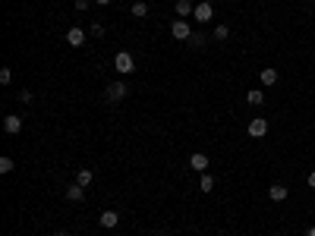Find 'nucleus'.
Masks as SVG:
<instances>
[{
	"mask_svg": "<svg viewBox=\"0 0 315 236\" xmlns=\"http://www.w3.org/2000/svg\"><path fill=\"white\" fill-rule=\"evenodd\" d=\"M114 69H117L120 76L136 73V57H133L130 51H117V57H114Z\"/></svg>",
	"mask_w": 315,
	"mask_h": 236,
	"instance_id": "obj_1",
	"label": "nucleus"
},
{
	"mask_svg": "<svg viewBox=\"0 0 315 236\" xmlns=\"http://www.w3.org/2000/svg\"><path fill=\"white\" fill-rule=\"evenodd\" d=\"M170 35L177 41H189L192 38V29H189V22H186V19H173L170 22Z\"/></svg>",
	"mask_w": 315,
	"mask_h": 236,
	"instance_id": "obj_2",
	"label": "nucleus"
},
{
	"mask_svg": "<svg viewBox=\"0 0 315 236\" xmlns=\"http://www.w3.org/2000/svg\"><path fill=\"white\" fill-rule=\"evenodd\" d=\"M192 16H195V22H212L215 19V7L208 4V0H202V4H195Z\"/></svg>",
	"mask_w": 315,
	"mask_h": 236,
	"instance_id": "obj_3",
	"label": "nucleus"
},
{
	"mask_svg": "<svg viewBox=\"0 0 315 236\" xmlns=\"http://www.w3.org/2000/svg\"><path fill=\"white\" fill-rule=\"evenodd\" d=\"M104 94H108V101H114V104H117V101H123L126 94H130V88H126V82H111Z\"/></svg>",
	"mask_w": 315,
	"mask_h": 236,
	"instance_id": "obj_4",
	"label": "nucleus"
},
{
	"mask_svg": "<svg viewBox=\"0 0 315 236\" xmlns=\"http://www.w3.org/2000/svg\"><path fill=\"white\" fill-rule=\"evenodd\" d=\"M4 133H10V136H19V133H22V116H16V113H7V116H4Z\"/></svg>",
	"mask_w": 315,
	"mask_h": 236,
	"instance_id": "obj_5",
	"label": "nucleus"
},
{
	"mask_svg": "<svg viewBox=\"0 0 315 236\" xmlns=\"http://www.w3.org/2000/svg\"><path fill=\"white\" fill-rule=\"evenodd\" d=\"M246 133H249L252 139H262V136L268 133V120H262V116H255V120H249V126H246Z\"/></svg>",
	"mask_w": 315,
	"mask_h": 236,
	"instance_id": "obj_6",
	"label": "nucleus"
},
{
	"mask_svg": "<svg viewBox=\"0 0 315 236\" xmlns=\"http://www.w3.org/2000/svg\"><path fill=\"white\" fill-rule=\"evenodd\" d=\"M98 223H101V227H104V230H114V227H117V223H120V214H117V211H111V208H108V211H101V217H98Z\"/></svg>",
	"mask_w": 315,
	"mask_h": 236,
	"instance_id": "obj_7",
	"label": "nucleus"
},
{
	"mask_svg": "<svg viewBox=\"0 0 315 236\" xmlns=\"http://www.w3.org/2000/svg\"><path fill=\"white\" fill-rule=\"evenodd\" d=\"M66 44H69V47H82V44H85V32L73 26V29L66 32Z\"/></svg>",
	"mask_w": 315,
	"mask_h": 236,
	"instance_id": "obj_8",
	"label": "nucleus"
},
{
	"mask_svg": "<svg viewBox=\"0 0 315 236\" xmlns=\"http://www.w3.org/2000/svg\"><path fill=\"white\" fill-rule=\"evenodd\" d=\"M287 186H281V183H274L271 189H268V198H271V202H287Z\"/></svg>",
	"mask_w": 315,
	"mask_h": 236,
	"instance_id": "obj_9",
	"label": "nucleus"
},
{
	"mask_svg": "<svg viewBox=\"0 0 315 236\" xmlns=\"http://www.w3.org/2000/svg\"><path fill=\"white\" fill-rule=\"evenodd\" d=\"M66 198H69V202H82V198H85V186H79V183H73V186H69V189H66Z\"/></svg>",
	"mask_w": 315,
	"mask_h": 236,
	"instance_id": "obj_10",
	"label": "nucleus"
},
{
	"mask_svg": "<svg viewBox=\"0 0 315 236\" xmlns=\"http://www.w3.org/2000/svg\"><path fill=\"white\" fill-rule=\"evenodd\" d=\"M246 104H252V107L265 104V91H262V88H249V91H246Z\"/></svg>",
	"mask_w": 315,
	"mask_h": 236,
	"instance_id": "obj_11",
	"label": "nucleus"
},
{
	"mask_svg": "<svg viewBox=\"0 0 315 236\" xmlns=\"http://www.w3.org/2000/svg\"><path fill=\"white\" fill-rule=\"evenodd\" d=\"M189 167H192V170H208V155H202V151H195V155L189 158Z\"/></svg>",
	"mask_w": 315,
	"mask_h": 236,
	"instance_id": "obj_12",
	"label": "nucleus"
},
{
	"mask_svg": "<svg viewBox=\"0 0 315 236\" xmlns=\"http://www.w3.org/2000/svg\"><path fill=\"white\" fill-rule=\"evenodd\" d=\"M192 10H195V4H192V0H177V16H180V19L192 16Z\"/></svg>",
	"mask_w": 315,
	"mask_h": 236,
	"instance_id": "obj_13",
	"label": "nucleus"
},
{
	"mask_svg": "<svg viewBox=\"0 0 315 236\" xmlns=\"http://www.w3.org/2000/svg\"><path fill=\"white\" fill-rule=\"evenodd\" d=\"M259 79H262V85H274V82L281 79V73H277V69H262Z\"/></svg>",
	"mask_w": 315,
	"mask_h": 236,
	"instance_id": "obj_14",
	"label": "nucleus"
},
{
	"mask_svg": "<svg viewBox=\"0 0 315 236\" xmlns=\"http://www.w3.org/2000/svg\"><path fill=\"white\" fill-rule=\"evenodd\" d=\"M76 183L79 186H91V183H95V173H91V170H76Z\"/></svg>",
	"mask_w": 315,
	"mask_h": 236,
	"instance_id": "obj_15",
	"label": "nucleus"
},
{
	"mask_svg": "<svg viewBox=\"0 0 315 236\" xmlns=\"http://www.w3.org/2000/svg\"><path fill=\"white\" fill-rule=\"evenodd\" d=\"M13 170H16V161L4 155V158H0V173H13Z\"/></svg>",
	"mask_w": 315,
	"mask_h": 236,
	"instance_id": "obj_16",
	"label": "nucleus"
},
{
	"mask_svg": "<svg viewBox=\"0 0 315 236\" xmlns=\"http://www.w3.org/2000/svg\"><path fill=\"white\" fill-rule=\"evenodd\" d=\"M133 16H136V19L148 16V4H142V0H136V4H133Z\"/></svg>",
	"mask_w": 315,
	"mask_h": 236,
	"instance_id": "obj_17",
	"label": "nucleus"
},
{
	"mask_svg": "<svg viewBox=\"0 0 315 236\" xmlns=\"http://www.w3.org/2000/svg\"><path fill=\"white\" fill-rule=\"evenodd\" d=\"M199 189H202V192H212V189H215V176H212V173H205V176H202V183H199Z\"/></svg>",
	"mask_w": 315,
	"mask_h": 236,
	"instance_id": "obj_18",
	"label": "nucleus"
},
{
	"mask_svg": "<svg viewBox=\"0 0 315 236\" xmlns=\"http://www.w3.org/2000/svg\"><path fill=\"white\" fill-rule=\"evenodd\" d=\"M215 38H218V41H227V38H230V26H224V22H221V26L215 29Z\"/></svg>",
	"mask_w": 315,
	"mask_h": 236,
	"instance_id": "obj_19",
	"label": "nucleus"
},
{
	"mask_svg": "<svg viewBox=\"0 0 315 236\" xmlns=\"http://www.w3.org/2000/svg\"><path fill=\"white\" fill-rule=\"evenodd\" d=\"M10 82H13V69L4 66V69H0V85H10Z\"/></svg>",
	"mask_w": 315,
	"mask_h": 236,
	"instance_id": "obj_20",
	"label": "nucleus"
},
{
	"mask_svg": "<svg viewBox=\"0 0 315 236\" xmlns=\"http://www.w3.org/2000/svg\"><path fill=\"white\" fill-rule=\"evenodd\" d=\"M205 41H208V38H205L202 32H199V35H192V38H189V44H192V47H205Z\"/></svg>",
	"mask_w": 315,
	"mask_h": 236,
	"instance_id": "obj_21",
	"label": "nucleus"
},
{
	"mask_svg": "<svg viewBox=\"0 0 315 236\" xmlns=\"http://www.w3.org/2000/svg\"><path fill=\"white\" fill-rule=\"evenodd\" d=\"M32 98H35V94H32L29 88H22V91H19V101H22V104H32Z\"/></svg>",
	"mask_w": 315,
	"mask_h": 236,
	"instance_id": "obj_22",
	"label": "nucleus"
},
{
	"mask_svg": "<svg viewBox=\"0 0 315 236\" xmlns=\"http://www.w3.org/2000/svg\"><path fill=\"white\" fill-rule=\"evenodd\" d=\"M91 35H95V38H101V35H104V26H101V22H91Z\"/></svg>",
	"mask_w": 315,
	"mask_h": 236,
	"instance_id": "obj_23",
	"label": "nucleus"
},
{
	"mask_svg": "<svg viewBox=\"0 0 315 236\" xmlns=\"http://www.w3.org/2000/svg\"><path fill=\"white\" fill-rule=\"evenodd\" d=\"M91 7V0H76V10H88Z\"/></svg>",
	"mask_w": 315,
	"mask_h": 236,
	"instance_id": "obj_24",
	"label": "nucleus"
},
{
	"mask_svg": "<svg viewBox=\"0 0 315 236\" xmlns=\"http://www.w3.org/2000/svg\"><path fill=\"white\" fill-rule=\"evenodd\" d=\"M306 183H309V189H315V170H312V173L306 176Z\"/></svg>",
	"mask_w": 315,
	"mask_h": 236,
	"instance_id": "obj_25",
	"label": "nucleus"
},
{
	"mask_svg": "<svg viewBox=\"0 0 315 236\" xmlns=\"http://www.w3.org/2000/svg\"><path fill=\"white\" fill-rule=\"evenodd\" d=\"M95 4H98V7H108V4H111V0H95Z\"/></svg>",
	"mask_w": 315,
	"mask_h": 236,
	"instance_id": "obj_26",
	"label": "nucleus"
},
{
	"mask_svg": "<svg viewBox=\"0 0 315 236\" xmlns=\"http://www.w3.org/2000/svg\"><path fill=\"white\" fill-rule=\"evenodd\" d=\"M306 236H315V227H309V230H306Z\"/></svg>",
	"mask_w": 315,
	"mask_h": 236,
	"instance_id": "obj_27",
	"label": "nucleus"
},
{
	"mask_svg": "<svg viewBox=\"0 0 315 236\" xmlns=\"http://www.w3.org/2000/svg\"><path fill=\"white\" fill-rule=\"evenodd\" d=\"M54 236H69V233H63V230H60V233H54Z\"/></svg>",
	"mask_w": 315,
	"mask_h": 236,
	"instance_id": "obj_28",
	"label": "nucleus"
}]
</instances>
